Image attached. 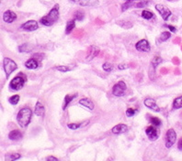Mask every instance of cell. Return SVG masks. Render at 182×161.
<instances>
[{
  "instance_id": "1",
  "label": "cell",
  "mask_w": 182,
  "mask_h": 161,
  "mask_svg": "<svg viewBox=\"0 0 182 161\" xmlns=\"http://www.w3.org/2000/svg\"><path fill=\"white\" fill-rule=\"evenodd\" d=\"M59 18V5L56 4L49 12L48 15L43 17L41 18V23L43 26H47L50 27L52 25H53Z\"/></svg>"
},
{
  "instance_id": "2",
  "label": "cell",
  "mask_w": 182,
  "mask_h": 161,
  "mask_svg": "<svg viewBox=\"0 0 182 161\" xmlns=\"http://www.w3.org/2000/svg\"><path fill=\"white\" fill-rule=\"evenodd\" d=\"M31 115H32V112L29 108H28V107L22 108L17 115V121H18L19 125L23 128L27 127L30 122Z\"/></svg>"
},
{
  "instance_id": "3",
  "label": "cell",
  "mask_w": 182,
  "mask_h": 161,
  "mask_svg": "<svg viewBox=\"0 0 182 161\" xmlns=\"http://www.w3.org/2000/svg\"><path fill=\"white\" fill-rule=\"evenodd\" d=\"M25 82H26V78L24 77V75L22 74V72H20L19 75H18L17 77H15L11 80L9 86H10V88L13 91H19V90H20L24 86Z\"/></svg>"
},
{
  "instance_id": "4",
  "label": "cell",
  "mask_w": 182,
  "mask_h": 161,
  "mask_svg": "<svg viewBox=\"0 0 182 161\" xmlns=\"http://www.w3.org/2000/svg\"><path fill=\"white\" fill-rule=\"evenodd\" d=\"M3 68H4V71H5V73H6V77L9 78L10 74L15 70H17L18 66H17L16 62L14 61H12L11 59L5 58L4 61H3Z\"/></svg>"
},
{
  "instance_id": "5",
  "label": "cell",
  "mask_w": 182,
  "mask_h": 161,
  "mask_svg": "<svg viewBox=\"0 0 182 161\" xmlns=\"http://www.w3.org/2000/svg\"><path fill=\"white\" fill-rule=\"evenodd\" d=\"M127 86L125 84L124 82H122V80H120V82L118 84H116L114 86H113V89H112V94L113 95L115 96H122L123 95L125 90H126Z\"/></svg>"
},
{
  "instance_id": "6",
  "label": "cell",
  "mask_w": 182,
  "mask_h": 161,
  "mask_svg": "<svg viewBox=\"0 0 182 161\" xmlns=\"http://www.w3.org/2000/svg\"><path fill=\"white\" fill-rule=\"evenodd\" d=\"M177 139V134L174 131V129H169L167 132V137H166V146L167 148H170L176 142Z\"/></svg>"
},
{
  "instance_id": "7",
  "label": "cell",
  "mask_w": 182,
  "mask_h": 161,
  "mask_svg": "<svg viewBox=\"0 0 182 161\" xmlns=\"http://www.w3.org/2000/svg\"><path fill=\"white\" fill-rule=\"evenodd\" d=\"M135 48L137 51H142V52H148L150 51V44L146 39H141L140 41H138L135 45Z\"/></svg>"
},
{
  "instance_id": "8",
  "label": "cell",
  "mask_w": 182,
  "mask_h": 161,
  "mask_svg": "<svg viewBox=\"0 0 182 161\" xmlns=\"http://www.w3.org/2000/svg\"><path fill=\"white\" fill-rule=\"evenodd\" d=\"M156 9L159 12V14L161 15V17L164 20H167L169 18V17L171 16V11L167 8L164 7L163 5H160V4L156 5Z\"/></svg>"
},
{
  "instance_id": "9",
  "label": "cell",
  "mask_w": 182,
  "mask_h": 161,
  "mask_svg": "<svg viewBox=\"0 0 182 161\" xmlns=\"http://www.w3.org/2000/svg\"><path fill=\"white\" fill-rule=\"evenodd\" d=\"M20 28L21 29L26 30V31H34L36 29H38L39 26H38V23L35 20H29L26 23L22 24Z\"/></svg>"
},
{
  "instance_id": "10",
  "label": "cell",
  "mask_w": 182,
  "mask_h": 161,
  "mask_svg": "<svg viewBox=\"0 0 182 161\" xmlns=\"http://www.w3.org/2000/svg\"><path fill=\"white\" fill-rule=\"evenodd\" d=\"M99 53V49L97 46H90L88 50V54H87V61H89L93 60L98 54Z\"/></svg>"
},
{
  "instance_id": "11",
  "label": "cell",
  "mask_w": 182,
  "mask_h": 161,
  "mask_svg": "<svg viewBox=\"0 0 182 161\" xmlns=\"http://www.w3.org/2000/svg\"><path fill=\"white\" fill-rule=\"evenodd\" d=\"M145 133H146L147 136L152 141H155L158 138V132L154 126H148L146 129H145Z\"/></svg>"
},
{
  "instance_id": "12",
  "label": "cell",
  "mask_w": 182,
  "mask_h": 161,
  "mask_svg": "<svg viewBox=\"0 0 182 161\" xmlns=\"http://www.w3.org/2000/svg\"><path fill=\"white\" fill-rule=\"evenodd\" d=\"M144 105L146 107H148V108H150V109H152V110H154L155 112H159L160 111L159 106L156 104V101L154 99H152V98H146V99H145L144 100Z\"/></svg>"
},
{
  "instance_id": "13",
  "label": "cell",
  "mask_w": 182,
  "mask_h": 161,
  "mask_svg": "<svg viewBox=\"0 0 182 161\" xmlns=\"http://www.w3.org/2000/svg\"><path fill=\"white\" fill-rule=\"evenodd\" d=\"M16 18H17V15L11 10H7L3 14V20L6 23H12Z\"/></svg>"
},
{
  "instance_id": "14",
  "label": "cell",
  "mask_w": 182,
  "mask_h": 161,
  "mask_svg": "<svg viewBox=\"0 0 182 161\" xmlns=\"http://www.w3.org/2000/svg\"><path fill=\"white\" fill-rule=\"evenodd\" d=\"M72 2L77 3L80 6H96L98 5V0H71Z\"/></svg>"
},
{
  "instance_id": "15",
  "label": "cell",
  "mask_w": 182,
  "mask_h": 161,
  "mask_svg": "<svg viewBox=\"0 0 182 161\" xmlns=\"http://www.w3.org/2000/svg\"><path fill=\"white\" fill-rule=\"evenodd\" d=\"M127 130H128V126L126 125H124V124H119V125L115 126L112 128V132L113 134L118 135V134H123V133L127 132Z\"/></svg>"
},
{
  "instance_id": "16",
  "label": "cell",
  "mask_w": 182,
  "mask_h": 161,
  "mask_svg": "<svg viewBox=\"0 0 182 161\" xmlns=\"http://www.w3.org/2000/svg\"><path fill=\"white\" fill-rule=\"evenodd\" d=\"M44 113H45V108H44L43 104L41 102H37V104H36V105H35L34 113L36 115L43 117L44 115Z\"/></svg>"
},
{
  "instance_id": "17",
  "label": "cell",
  "mask_w": 182,
  "mask_h": 161,
  "mask_svg": "<svg viewBox=\"0 0 182 161\" xmlns=\"http://www.w3.org/2000/svg\"><path fill=\"white\" fill-rule=\"evenodd\" d=\"M25 66H26L28 69H29V70H35V69L38 68L39 63H38L37 60H35L34 58H32V59H29V60L25 63Z\"/></svg>"
},
{
  "instance_id": "18",
  "label": "cell",
  "mask_w": 182,
  "mask_h": 161,
  "mask_svg": "<svg viewBox=\"0 0 182 161\" xmlns=\"http://www.w3.org/2000/svg\"><path fill=\"white\" fill-rule=\"evenodd\" d=\"M79 104H80L81 105H83V106L88 108L89 110H93V109H94V104H93V102H92L90 99H88V98H83V99H81V100L79 101Z\"/></svg>"
},
{
  "instance_id": "19",
  "label": "cell",
  "mask_w": 182,
  "mask_h": 161,
  "mask_svg": "<svg viewBox=\"0 0 182 161\" xmlns=\"http://www.w3.org/2000/svg\"><path fill=\"white\" fill-rule=\"evenodd\" d=\"M23 136L22 133L19 130H13L9 134V138L11 140H19Z\"/></svg>"
},
{
  "instance_id": "20",
  "label": "cell",
  "mask_w": 182,
  "mask_h": 161,
  "mask_svg": "<svg viewBox=\"0 0 182 161\" xmlns=\"http://www.w3.org/2000/svg\"><path fill=\"white\" fill-rule=\"evenodd\" d=\"M76 27V19L73 20H69L66 23V28H65V33L66 34H70L72 32V30L75 28Z\"/></svg>"
},
{
  "instance_id": "21",
  "label": "cell",
  "mask_w": 182,
  "mask_h": 161,
  "mask_svg": "<svg viewBox=\"0 0 182 161\" xmlns=\"http://www.w3.org/2000/svg\"><path fill=\"white\" fill-rule=\"evenodd\" d=\"M77 97V94H73V95H70V94H67L65 95L64 97V106H63V110H65L67 105L72 102V100Z\"/></svg>"
},
{
  "instance_id": "22",
  "label": "cell",
  "mask_w": 182,
  "mask_h": 161,
  "mask_svg": "<svg viewBox=\"0 0 182 161\" xmlns=\"http://www.w3.org/2000/svg\"><path fill=\"white\" fill-rule=\"evenodd\" d=\"M117 24L124 29H129L132 27V23L130 21H126V20H119V21H117Z\"/></svg>"
},
{
  "instance_id": "23",
  "label": "cell",
  "mask_w": 182,
  "mask_h": 161,
  "mask_svg": "<svg viewBox=\"0 0 182 161\" xmlns=\"http://www.w3.org/2000/svg\"><path fill=\"white\" fill-rule=\"evenodd\" d=\"M179 108H182V96L176 98L173 103V109H179Z\"/></svg>"
},
{
  "instance_id": "24",
  "label": "cell",
  "mask_w": 182,
  "mask_h": 161,
  "mask_svg": "<svg viewBox=\"0 0 182 161\" xmlns=\"http://www.w3.org/2000/svg\"><path fill=\"white\" fill-rule=\"evenodd\" d=\"M32 50V47L29 44H22L19 47V51L20 52H29Z\"/></svg>"
},
{
  "instance_id": "25",
  "label": "cell",
  "mask_w": 182,
  "mask_h": 161,
  "mask_svg": "<svg viewBox=\"0 0 182 161\" xmlns=\"http://www.w3.org/2000/svg\"><path fill=\"white\" fill-rule=\"evenodd\" d=\"M74 17H75V19H77L79 21H82L85 18V14L81 11V10H77L74 13Z\"/></svg>"
},
{
  "instance_id": "26",
  "label": "cell",
  "mask_w": 182,
  "mask_h": 161,
  "mask_svg": "<svg viewBox=\"0 0 182 161\" xmlns=\"http://www.w3.org/2000/svg\"><path fill=\"white\" fill-rule=\"evenodd\" d=\"M142 17L145 19H151L152 18H154V14L148 10H143L142 12Z\"/></svg>"
},
{
  "instance_id": "27",
  "label": "cell",
  "mask_w": 182,
  "mask_h": 161,
  "mask_svg": "<svg viewBox=\"0 0 182 161\" xmlns=\"http://www.w3.org/2000/svg\"><path fill=\"white\" fill-rule=\"evenodd\" d=\"M102 68L105 71L107 72H111L112 70H113V65L110 62H105L103 65H102Z\"/></svg>"
},
{
  "instance_id": "28",
  "label": "cell",
  "mask_w": 182,
  "mask_h": 161,
  "mask_svg": "<svg viewBox=\"0 0 182 161\" xmlns=\"http://www.w3.org/2000/svg\"><path fill=\"white\" fill-rule=\"evenodd\" d=\"M20 158V155L18 154V153H15V154H11V155H7L6 156V160L9 161V160H17Z\"/></svg>"
},
{
  "instance_id": "29",
  "label": "cell",
  "mask_w": 182,
  "mask_h": 161,
  "mask_svg": "<svg viewBox=\"0 0 182 161\" xmlns=\"http://www.w3.org/2000/svg\"><path fill=\"white\" fill-rule=\"evenodd\" d=\"M170 37H171V34L167 31H165L160 35V38H159L160 41H166V40H167Z\"/></svg>"
},
{
  "instance_id": "30",
  "label": "cell",
  "mask_w": 182,
  "mask_h": 161,
  "mask_svg": "<svg viewBox=\"0 0 182 161\" xmlns=\"http://www.w3.org/2000/svg\"><path fill=\"white\" fill-rule=\"evenodd\" d=\"M148 4H149V2L144 1V0H143V1H139L138 3H135V4L133 3V7H135V8H141L146 7Z\"/></svg>"
},
{
  "instance_id": "31",
  "label": "cell",
  "mask_w": 182,
  "mask_h": 161,
  "mask_svg": "<svg viewBox=\"0 0 182 161\" xmlns=\"http://www.w3.org/2000/svg\"><path fill=\"white\" fill-rule=\"evenodd\" d=\"M161 62H162V59H161L160 57L156 56V57L153 59L152 62H151V66L154 67V68H156V67L159 63H161Z\"/></svg>"
},
{
  "instance_id": "32",
  "label": "cell",
  "mask_w": 182,
  "mask_h": 161,
  "mask_svg": "<svg viewBox=\"0 0 182 161\" xmlns=\"http://www.w3.org/2000/svg\"><path fill=\"white\" fill-rule=\"evenodd\" d=\"M150 122L152 123V125H154L156 126H159L161 125V120L158 119L157 117H151L150 118Z\"/></svg>"
},
{
  "instance_id": "33",
  "label": "cell",
  "mask_w": 182,
  "mask_h": 161,
  "mask_svg": "<svg viewBox=\"0 0 182 161\" xmlns=\"http://www.w3.org/2000/svg\"><path fill=\"white\" fill-rule=\"evenodd\" d=\"M9 103L11 104H17L18 103H19V95H13V96H11L9 99Z\"/></svg>"
},
{
  "instance_id": "34",
  "label": "cell",
  "mask_w": 182,
  "mask_h": 161,
  "mask_svg": "<svg viewBox=\"0 0 182 161\" xmlns=\"http://www.w3.org/2000/svg\"><path fill=\"white\" fill-rule=\"evenodd\" d=\"M56 70L59 71H63V72H66L72 70V68H70L69 66H58L56 67Z\"/></svg>"
},
{
  "instance_id": "35",
  "label": "cell",
  "mask_w": 182,
  "mask_h": 161,
  "mask_svg": "<svg viewBox=\"0 0 182 161\" xmlns=\"http://www.w3.org/2000/svg\"><path fill=\"white\" fill-rule=\"evenodd\" d=\"M132 6H133V2H126L125 4H123V5L122 6V11H125L126 9L130 8L132 7Z\"/></svg>"
},
{
  "instance_id": "36",
  "label": "cell",
  "mask_w": 182,
  "mask_h": 161,
  "mask_svg": "<svg viewBox=\"0 0 182 161\" xmlns=\"http://www.w3.org/2000/svg\"><path fill=\"white\" fill-rule=\"evenodd\" d=\"M135 113H136V110H134V109H132V108H129V109H127V111H126V115H127L128 117H132V116H133Z\"/></svg>"
},
{
  "instance_id": "37",
  "label": "cell",
  "mask_w": 182,
  "mask_h": 161,
  "mask_svg": "<svg viewBox=\"0 0 182 161\" xmlns=\"http://www.w3.org/2000/svg\"><path fill=\"white\" fill-rule=\"evenodd\" d=\"M83 35H84V30L83 29H77L74 33V37H76V38H81Z\"/></svg>"
},
{
  "instance_id": "38",
  "label": "cell",
  "mask_w": 182,
  "mask_h": 161,
  "mask_svg": "<svg viewBox=\"0 0 182 161\" xmlns=\"http://www.w3.org/2000/svg\"><path fill=\"white\" fill-rule=\"evenodd\" d=\"M80 126H81V124H69L68 125V127L73 130H76V129L79 128Z\"/></svg>"
},
{
  "instance_id": "39",
  "label": "cell",
  "mask_w": 182,
  "mask_h": 161,
  "mask_svg": "<svg viewBox=\"0 0 182 161\" xmlns=\"http://www.w3.org/2000/svg\"><path fill=\"white\" fill-rule=\"evenodd\" d=\"M130 66L128 65V64H120L119 66H118V68L120 69V70H125V69H128Z\"/></svg>"
},
{
  "instance_id": "40",
  "label": "cell",
  "mask_w": 182,
  "mask_h": 161,
  "mask_svg": "<svg viewBox=\"0 0 182 161\" xmlns=\"http://www.w3.org/2000/svg\"><path fill=\"white\" fill-rule=\"evenodd\" d=\"M172 61H173V63L175 64V65H178L179 63H180V61H179V60L177 58V57H175V58H173V60H172Z\"/></svg>"
},
{
  "instance_id": "41",
  "label": "cell",
  "mask_w": 182,
  "mask_h": 161,
  "mask_svg": "<svg viewBox=\"0 0 182 161\" xmlns=\"http://www.w3.org/2000/svg\"><path fill=\"white\" fill-rule=\"evenodd\" d=\"M167 28H169V29H170V31H172V32H176V31H177L176 28H175V27H173V26L167 25Z\"/></svg>"
},
{
  "instance_id": "42",
  "label": "cell",
  "mask_w": 182,
  "mask_h": 161,
  "mask_svg": "<svg viewBox=\"0 0 182 161\" xmlns=\"http://www.w3.org/2000/svg\"><path fill=\"white\" fill-rule=\"evenodd\" d=\"M167 72H168V70L166 69V68H162V69L160 70V73H162V74H167Z\"/></svg>"
},
{
  "instance_id": "43",
  "label": "cell",
  "mask_w": 182,
  "mask_h": 161,
  "mask_svg": "<svg viewBox=\"0 0 182 161\" xmlns=\"http://www.w3.org/2000/svg\"><path fill=\"white\" fill-rule=\"evenodd\" d=\"M177 147H178L179 150H182V138L178 141V143H177Z\"/></svg>"
},
{
  "instance_id": "44",
  "label": "cell",
  "mask_w": 182,
  "mask_h": 161,
  "mask_svg": "<svg viewBox=\"0 0 182 161\" xmlns=\"http://www.w3.org/2000/svg\"><path fill=\"white\" fill-rule=\"evenodd\" d=\"M46 159L47 160H53V161H56V160H58L56 157H54V156H48V157H46Z\"/></svg>"
},
{
  "instance_id": "45",
  "label": "cell",
  "mask_w": 182,
  "mask_h": 161,
  "mask_svg": "<svg viewBox=\"0 0 182 161\" xmlns=\"http://www.w3.org/2000/svg\"><path fill=\"white\" fill-rule=\"evenodd\" d=\"M126 2H134V1H143V0H125Z\"/></svg>"
},
{
  "instance_id": "46",
  "label": "cell",
  "mask_w": 182,
  "mask_h": 161,
  "mask_svg": "<svg viewBox=\"0 0 182 161\" xmlns=\"http://www.w3.org/2000/svg\"><path fill=\"white\" fill-rule=\"evenodd\" d=\"M179 40H180V39H179V38H176V39L174 40V42H175V43H177V42L179 41Z\"/></svg>"
},
{
  "instance_id": "47",
  "label": "cell",
  "mask_w": 182,
  "mask_h": 161,
  "mask_svg": "<svg viewBox=\"0 0 182 161\" xmlns=\"http://www.w3.org/2000/svg\"><path fill=\"white\" fill-rule=\"evenodd\" d=\"M175 72H176V74H179V71H178L177 69L175 70Z\"/></svg>"
},
{
  "instance_id": "48",
  "label": "cell",
  "mask_w": 182,
  "mask_h": 161,
  "mask_svg": "<svg viewBox=\"0 0 182 161\" xmlns=\"http://www.w3.org/2000/svg\"><path fill=\"white\" fill-rule=\"evenodd\" d=\"M168 1H171V0H168Z\"/></svg>"
}]
</instances>
